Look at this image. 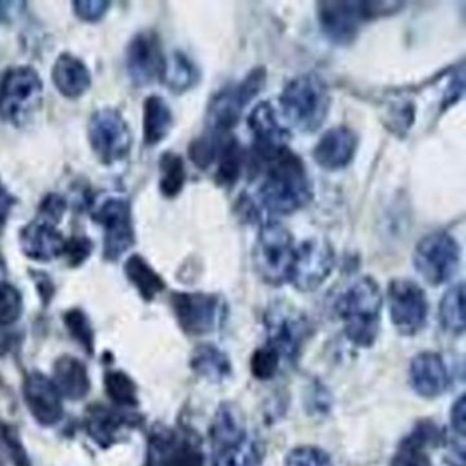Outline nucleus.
I'll list each match as a JSON object with an SVG mask.
<instances>
[{
  "instance_id": "nucleus-1",
  "label": "nucleus",
  "mask_w": 466,
  "mask_h": 466,
  "mask_svg": "<svg viewBox=\"0 0 466 466\" xmlns=\"http://www.w3.org/2000/svg\"><path fill=\"white\" fill-rule=\"evenodd\" d=\"M312 198L307 167L290 148L267 165L258 190V206L269 215H290L304 208Z\"/></svg>"
},
{
  "instance_id": "nucleus-2",
  "label": "nucleus",
  "mask_w": 466,
  "mask_h": 466,
  "mask_svg": "<svg viewBox=\"0 0 466 466\" xmlns=\"http://www.w3.org/2000/svg\"><path fill=\"white\" fill-rule=\"evenodd\" d=\"M380 289L370 277H361L346 286L337 297L335 310L345 326V335L353 345L370 348L380 329Z\"/></svg>"
},
{
  "instance_id": "nucleus-3",
  "label": "nucleus",
  "mask_w": 466,
  "mask_h": 466,
  "mask_svg": "<svg viewBox=\"0 0 466 466\" xmlns=\"http://www.w3.org/2000/svg\"><path fill=\"white\" fill-rule=\"evenodd\" d=\"M329 88L320 76L305 73L289 81L279 95L283 118L301 133L320 129L329 116Z\"/></svg>"
},
{
  "instance_id": "nucleus-4",
  "label": "nucleus",
  "mask_w": 466,
  "mask_h": 466,
  "mask_svg": "<svg viewBox=\"0 0 466 466\" xmlns=\"http://www.w3.org/2000/svg\"><path fill=\"white\" fill-rule=\"evenodd\" d=\"M402 9L398 2H321L318 5L319 25L334 45L348 46L359 36L365 24Z\"/></svg>"
},
{
  "instance_id": "nucleus-5",
  "label": "nucleus",
  "mask_w": 466,
  "mask_h": 466,
  "mask_svg": "<svg viewBox=\"0 0 466 466\" xmlns=\"http://www.w3.org/2000/svg\"><path fill=\"white\" fill-rule=\"evenodd\" d=\"M294 252L293 234L283 223L272 218L266 220L258 231L253 247V266L264 282L282 286L290 279Z\"/></svg>"
},
{
  "instance_id": "nucleus-6",
  "label": "nucleus",
  "mask_w": 466,
  "mask_h": 466,
  "mask_svg": "<svg viewBox=\"0 0 466 466\" xmlns=\"http://www.w3.org/2000/svg\"><path fill=\"white\" fill-rule=\"evenodd\" d=\"M266 81V69L256 67L236 86L220 89L209 102L207 110V130L219 135H228L238 124L247 106L261 94Z\"/></svg>"
},
{
  "instance_id": "nucleus-7",
  "label": "nucleus",
  "mask_w": 466,
  "mask_h": 466,
  "mask_svg": "<svg viewBox=\"0 0 466 466\" xmlns=\"http://www.w3.org/2000/svg\"><path fill=\"white\" fill-rule=\"evenodd\" d=\"M267 343L280 359L294 362L310 335V323L301 310L288 302L277 301L264 313Z\"/></svg>"
},
{
  "instance_id": "nucleus-8",
  "label": "nucleus",
  "mask_w": 466,
  "mask_h": 466,
  "mask_svg": "<svg viewBox=\"0 0 466 466\" xmlns=\"http://www.w3.org/2000/svg\"><path fill=\"white\" fill-rule=\"evenodd\" d=\"M42 99L43 83L36 70L15 66L5 73L0 81V116L6 121L24 124Z\"/></svg>"
},
{
  "instance_id": "nucleus-9",
  "label": "nucleus",
  "mask_w": 466,
  "mask_h": 466,
  "mask_svg": "<svg viewBox=\"0 0 466 466\" xmlns=\"http://www.w3.org/2000/svg\"><path fill=\"white\" fill-rule=\"evenodd\" d=\"M461 247L454 237L435 231L420 239L413 253L417 272L431 286L449 282L460 268Z\"/></svg>"
},
{
  "instance_id": "nucleus-10",
  "label": "nucleus",
  "mask_w": 466,
  "mask_h": 466,
  "mask_svg": "<svg viewBox=\"0 0 466 466\" xmlns=\"http://www.w3.org/2000/svg\"><path fill=\"white\" fill-rule=\"evenodd\" d=\"M171 305L179 326L187 334H211L226 320V302L217 294L174 293Z\"/></svg>"
},
{
  "instance_id": "nucleus-11",
  "label": "nucleus",
  "mask_w": 466,
  "mask_h": 466,
  "mask_svg": "<svg viewBox=\"0 0 466 466\" xmlns=\"http://www.w3.org/2000/svg\"><path fill=\"white\" fill-rule=\"evenodd\" d=\"M390 318L398 332L402 335L419 334L427 324V294L414 280L398 278L392 279L387 290Z\"/></svg>"
},
{
  "instance_id": "nucleus-12",
  "label": "nucleus",
  "mask_w": 466,
  "mask_h": 466,
  "mask_svg": "<svg viewBox=\"0 0 466 466\" xmlns=\"http://www.w3.org/2000/svg\"><path fill=\"white\" fill-rule=\"evenodd\" d=\"M335 266V253L323 238H308L296 245L289 283L299 291L316 290Z\"/></svg>"
},
{
  "instance_id": "nucleus-13",
  "label": "nucleus",
  "mask_w": 466,
  "mask_h": 466,
  "mask_svg": "<svg viewBox=\"0 0 466 466\" xmlns=\"http://www.w3.org/2000/svg\"><path fill=\"white\" fill-rule=\"evenodd\" d=\"M89 141L106 165L118 162L132 148V133L121 114L111 108L96 111L89 121Z\"/></svg>"
},
{
  "instance_id": "nucleus-14",
  "label": "nucleus",
  "mask_w": 466,
  "mask_h": 466,
  "mask_svg": "<svg viewBox=\"0 0 466 466\" xmlns=\"http://www.w3.org/2000/svg\"><path fill=\"white\" fill-rule=\"evenodd\" d=\"M92 217L105 228V258L118 260L135 244L129 203L121 198H107L94 209Z\"/></svg>"
},
{
  "instance_id": "nucleus-15",
  "label": "nucleus",
  "mask_w": 466,
  "mask_h": 466,
  "mask_svg": "<svg viewBox=\"0 0 466 466\" xmlns=\"http://www.w3.org/2000/svg\"><path fill=\"white\" fill-rule=\"evenodd\" d=\"M248 127L253 136V154L261 163L277 159L289 148V130L280 124L277 111L268 102H261L250 111Z\"/></svg>"
},
{
  "instance_id": "nucleus-16",
  "label": "nucleus",
  "mask_w": 466,
  "mask_h": 466,
  "mask_svg": "<svg viewBox=\"0 0 466 466\" xmlns=\"http://www.w3.org/2000/svg\"><path fill=\"white\" fill-rule=\"evenodd\" d=\"M165 62L162 45L155 32H141L133 37L127 47V67L135 86H149L162 78Z\"/></svg>"
},
{
  "instance_id": "nucleus-17",
  "label": "nucleus",
  "mask_w": 466,
  "mask_h": 466,
  "mask_svg": "<svg viewBox=\"0 0 466 466\" xmlns=\"http://www.w3.org/2000/svg\"><path fill=\"white\" fill-rule=\"evenodd\" d=\"M24 397L32 416L39 424L51 427L64 417L62 395L47 376L34 372L25 379Z\"/></svg>"
},
{
  "instance_id": "nucleus-18",
  "label": "nucleus",
  "mask_w": 466,
  "mask_h": 466,
  "mask_svg": "<svg viewBox=\"0 0 466 466\" xmlns=\"http://www.w3.org/2000/svg\"><path fill=\"white\" fill-rule=\"evenodd\" d=\"M409 375L411 387L422 398L441 397L451 384L443 357L433 351L417 354L411 360Z\"/></svg>"
},
{
  "instance_id": "nucleus-19",
  "label": "nucleus",
  "mask_w": 466,
  "mask_h": 466,
  "mask_svg": "<svg viewBox=\"0 0 466 466\" xmlns=\"http://www.w3.org/2000/svg\"><path fill=\"white\" fill-rule=\"evenodd\" d=\"M357 151V136L345 125L324 132L313 149L315 162L324 170L338 171L353 160Z\"/></svg>"
},
{
  "instance_id": "nucleus-20",
  "label": "nucleus",
  "mask_w": 466,
  "mask_h": 466,
  "mask_svg": "<svg viewBox=\"0 0 466 466\" xmlns=\"http://www.w3.org/2000/svg\"><path fill=\"white\" fill-rule=\"evenodd\" d=\"M65 242L66 239L54 225L42 219L29 223L21 233L24 252L37 261H48L61 256Z\"/></svg>"
},
{
  "instance_id": "nucleus-21",
  "label": "nucleus",
  "mask_w": 466,
  "mask_h": 466,
  "mask_svg": "<svg viewBox=\"0 0 466 466\" xmlns=\"http://www.w3.org/2000/svg\"><path fill=\"white\" fill-rule=\"evenodd\" d=\"M264 452L263 443L245 431L231 441L214 446L212 466H261Z\"/></svg>"
},
{
  "instance_id": "nucleus-22",
  "label": "nucleus",
  "mask_w": 466,
  "mask_h": 466,
  "mask_svg": "<svg viewBox=\"0 0 466 466\" xmlns=\"http://www.w3.org/2000/svg\"><path fill=\"white\" fill-rule=\"evenodd\" d=\"M54 384L61 395L72 400H83L91 390V379L86 364L73 356H64L54 367Z\"/></svg>"
},
{
  "instance_id": "nucleus-23",
  "label": "nucleus",
  "mask_w": 466,
  "mask_h": 466,
  "mask_svg": "<svg viewBox=\"0 0 466 466\" xmlns=\"http://www.w3.org/2000/svg\"><path fill=\"white\" fill-rule=\"evenodd\" d=\"M53 80L64 96L76 99L86 94L91 86V73L81 59L64 54L56 62Z\"/></svg>"
},
{
  "instance_id": "nucleus-24",
  "label": "nucleus",
  "mask_w": 466,
  "mask_h": 466,
  "mask_svg": "<svg viewBox=\"0 0 466 466\" xmlns=\"http://www.w3.org/2000/svg\"><path fill=\"white\" fill-rule=\"evenodd\" d=\"M155 449L160 452L162 466H204L200 446L189 439H177L173 433L155 439Z\"/></svg>"
},
{
  "instance_id": "nucleus-25",
  "label": "nucleus",
  "mask_w": 466,
  "mask_h": 466,
  "mask_svg": "<svg viewBox=\"0 0 466 466\" xmlns=\"http://www.w3.org/2000/svg\"><path fill=\"white\" fill-rule=\"evenodd\" d=\"M173 127V111L162 96L152 95L144 103V141L147 146L162 143Z\"/></svg>"
},
{
  "instance_id": "nucleus-26",
  "label": "nucleus",
  "mask_w": 466,
  "mask_h": 466,
  "mask_svg": "<svg viewBox=\"0 0 466 466\" xmlns=\"http://www.w3.org/2000/svg\"><path fill=\"white\" fill-rule=\"evenodd\" d=\"M192 368L198 376L211 383H220L231 375V362L219 348L204 343L193 351Z\"/></svg>"
},
{
  "instance_id": "nucleus-27",
  "label": "nucleus",
  "mask_w": 466,
  "mask_h": 466,
  "mask_svg": "<svg viewBox=\"0 0 466 466\" xmlns=\"http://www.w3.org/2000/svg\"><path fill=\"white\" fill-rule=\"evenodd\" d=\"M125 424H127V419L114 409L102 405L88 409L86 430L97 444L102 446L113 444Z\"/></svg>"
},
{
  "instance_id": "nucleus-28",
  "label": "nucleus",
  "mask_w": 466,
  "mask_h": 466,
  "mask_svg": "<svg viewBox=\"0 0 466 466\" xmlns=\"http://www.w3.org/2000/svg\"><path fill=\"white\" fill-rule=\"evenodd\" d=\"M162 78L171 91L181 94L198 84L200 73L189 56L181 51H176L166 58Z\"/></svg>"
},
{
  "instance_id": "nucleus-29",
  "label": "nucleus",
  "mask_w": 466,
  "mask_h": 466,
  "mask_svg": "<svg viewBox=\"0 0 466 466\" xmlns=\"http://www.w3.org/2000/svg\"><path fill=\"white\" fill-rule=\"evenodd\" d=\"M125 272L130 282L136 286L138 293L147 301H152L157 294L166 289L163 278L149 266L148 261L140 255L130 256L125 264Z\"/></svg>"
},
{
  "instance_id": "nucleus-30",
  "label": "nucleus",
  "mask_w": 466,
  "mask_h": 466,
  "mask_svg": "<svg viewBox=\"0 0 466 466\" xmlns=\"http://www.w3.org/2000/svg\"><path fill=\"white\" fill-rule=\"evenodd\" d=\"M439 320L441 327L451 334L465 331V288L463 283L450 288L439 305Z\"/></svg>"
},
{
  "instance_id": "nucleus-31",
  "label": "nucleus",
  "mask_w": 466,
  "mask_h": 466,
  "mask_svg": "<svg viewBox=\"0 0 466 466\" xmlns=\"http://www.w3.org/2000/svg\"><path fill=\"white\" fill-rule=\"evenodd\" d=\"M215 163L218 165L217 179L223 187H231L238 181L245 163V152L236 137L228 136L220 148Z\"/></svg>"
},
{
  "instance_id": "nucleus-32",
  "label": "nucleus",
  "mask_w": 466,
  "mask_h": 466,
  "mask_svg": "<svg viewBox=\"0 0 466 466\" xmlns=\"http://www.w3.org/2000/svg\"><path fill=\"white\" fill-rule=\"evenodd\" d=\"M160 192L165 198H173L184 189L187 181L184 159L173 152L160 157Z\"/></svg>"
},
{
  "instance_id": "nucleus-33",
  "label": "nucleus",
  "mask_w": 466,
  "mask_h": 466,
  "mask_svg": "<svg viewBox=\"0 0 466 466\" xmlns=\"http://www.w3.org/2000/svg\"><path fill=\"white\" fill-rule=\"evenodd\" d=\"M228 135H219V133L207 130L206 133L192 141L189 147V157L198 168H208L214 165L219 155L220 148Z\"/></svg>"
},
{
  "instance_id": "nucleus-34",
  "label": "nucleus",
  "mask_w": 466,
  "mask_h": 466,
  "mask_svg": "<svg viewBox=\"0 0 466 466\" xmlns=\"http://www.w3.org/2000/svg\"><path fill=\"white\" fill-rule=\"evenodd\" d=\"M106 391L108 397L121 406L137 405V387L135 381L127 373L121 370H114V372L106 375Z\"/></svg>"
},
{
  "instance_id": "nucleus-35",
  "label": "nucleus",
  "mask_w": 466,
  "mask_h": 466,
  "mask_svg": "<svg viewBox=\"0 0 466 466\" xmlns=\"http://www.w3.org/2000/svg\"><path fill=\"white\" fill-rule=\"evenodd\" d=\"M23 296L10 283L0 282V326H12L23 315Z\"/></svg>"
},
{
  "instance_id": "nucleus-36",
  "label": "nucleus",
  "mask_w": 466,
  "mask_h": 466,
  "mask_svg": "<svg viewBox=\"0 0 466 466\" xmlns=\"http://www.w3.org/2000/svg\"><path fill=\"white\" fill-rule=\"evenodd\" d=\"M280 361L282 359L278 351L269 348L268 345H264L263 348L258 349L253 353L252 360H250V370L258 380H269L279 372Z\"/></svg>"
},
{
  "instance_id": "nucleus-37",
  "label": "nucleus",
  "mask_w": 466,
  "mask_h": 466,
  "mask_svg": "<svg viewBox=\"0 0 466 466\" xmlns=\"http://www.w3.org/2000/svg\"><path fill=\"white\" fill-rule=\"evenodd\" d=\"M65 323L72 337L81 343L86 351H94V329L88 316L80 309H72L65 315Z\"/></svg>"
},
{
  "instance_id": "nucleus-38",
  "label": "nucleus",
  "mask_w": 466,
  "mask_h": 466,
  "mask_svg": "<svg viewBox=\"0 0 466 466\" xmlns=\"http://www.w3.org/2000/svg\"><path fill=\"white\" fill-rule=\"evenodd\" d=\"M285 466H335L329 452L319 447H296L286 457Z\"/></svg>"
},
{
  "instance_id": "nucleus-39",
  "label": "nucleus",
  "mask_w": 466,
  "mask_h": 466,
  "mask_svg": "<svg viewBox=\"0 0 466 466\" xmlns=\"http://www.w3.org/2000/svg\"><path fill=\"white\" fill-rule=\"evenodd\" d=\"M390 466H432L424 447L405 438L400 444V450L392 458Z\"/></svg>"
},
{
  "instance_id": "nucleus-40",
  "label": "nucleus",
  "mask_w": 466,
  "mask_h": 466,
  "mask_svg": "<svg viewBox=\"0 0 466 466\" xmlns=\"http://www.w3.org/2000/svg\"><path fill=\"white\" fill-rule=\"evenodd\" d=\"M0 441L6 446L15 466H31L28 454L15 431L9 425L0 424Z\"/></svg>"
},
{
  "instance_id": "nucleus-41",
  "label": "nucleus",
  "mask_w": 466,
  "mask_h": 466,
  "mask_svg": "<svg viewBox=\"0 0 466 466\" xmlns=\"http://www.w3.org/2000/svg\"><path fill=\"white\" fill-rule=\"evenodd\" d=\"M92 249H94V245H92L91 239L84 238V237H73L69 241L66 239L65 242L62 255L66 256L67 263L70 266L77 267L91 256Z\"/></svg>"
},
{
  "instance_id": "nucleus-42",
  "label": "nucleus",
  "mask_w": 466,
  "mask_h": 466,
  "mask_svg": "<svg viewBox=\"0 0 466 466\" xmlns=\"http://www.w3.org/2000/svg\"><path fill=\"white\" fill-rule=\"evenodd\" d=\"M65 211H66V201L59 195H48L40 206L42 220L51 223V225L59 222L64 217Z\"/></svg>"
},
{
  "instance_id": "nucleus-43",
  "label": "nucleus",
  "mask_w": 466,
  "mask_h": 466,
  "mask_svg": "<svg viewBox=\"0 0 466 466\" xmlns=\"http://www.w3.org/2000/svg\"><path fill=\"white\" fill-rule=\"evenodd\" d=\"M73 6L81 20L95 23L106 15L110 4L103 0H86V2H76Z\"/></svg>"
},
{
  "instance_id": "nucleus-44",
  "label": "nucleus",
  "mask_w": 466,
  "mask_h": 466,
  "mask_svg": "<svg viewBox=\"0 0 466 466\" xmlns=\"http://www.w3.org/2000/svg\"><path fill=\"white\" fill-rule=\"evenodd\" d=\"M465 410H466V402H465V395H461L457 400H455L454 405H452L451 409V424L452 428H454L455 432L458 435L463 436L465 435Z\"/></svg>"
},
{
  "instance_id": "nucleus-45",
  "label": "nucleus",
  "mask_w": 466,
  "mask_h": 466,
  "mask_svg": "<svg viewBox=\"0 0 466 466\" xmlns=\"http://www.w3.org/2000/svg\"><path fill=\"white\" fill-rule=\"evenodd\" d=\"M15 198L7 187L0 181V230L6 225L10 214H12L13 207H15Z\"/></svg>"
},
{
  "instance_id": "nucleus-46",
  "label": "nucleus",
  "mask_w": 466,
  "mask_h": 466,
  "mask_svg": "<svg viewBox=\"0 0 466 466\" xmlns=\"http://www.w3.org/2000/svg\"><path fill=\"white\" fill-rule=\"evenodd\" d=\"M23 7L24 5L20 2H0V24L15 20Z\"/></svg>"
},
{
  "instance_id": "nucleus-47",
  "label": "nucleus",
  "mask_w": 466,
  "mask_h": 466,
  "mask_svg": "<svg viewBox=\"0 0 466 466\" xmlns=\"http://www.w3.org/2000/svg\"><path fill=\"white\" fill-rule=\"evenodd\" d=\"M147 466H152L151 463H149V465H147Z\"/></svg>"
}]
</instances>
